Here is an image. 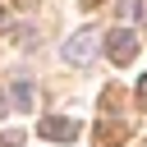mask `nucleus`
<instances>
[{"mask_svg": "<svg viewBox=\"0 0 147 147\" xmlns=\"http://www.w3.org/2000/svg\"><path fill=\"white\" fill-rule=\"evenodd\" d=\"M138 106H142V110H147V74H142V78H138Z\"/></svg>", "mask_w": 147, "mask_h": 147, "instance_id": "0eeeda50", "label": "nucleus"}, {"mask_svg": "<svg viewBox=\"0 0 147 147\" xmlns=\"http://www.w3.org/2000/svg\"><path fill=\"white\" fill-rule=\"evenodd\" d=\"M96 46H101V32H96V28H78V32L64 41V60L83 69V64H92V60H96Z\"/></svg>", "mask_w": 147, "mask_h": 147, "instance_id": "f257e3e1", "label": "nucleus"}, {"mask_svg": "<svg viewBox=\"0 0 147 147\" xmlns=\"http://www.w3.org/2000/svg\"><path fill=\"white\" fill-rule=\"evenodd\" d=\"M9 101H14L18 110H32V83H14V92H9Z\"/></svg>", "mask_w": 147, "mask_h": 147, "instance_id": "39448f33", "label": "nucleus"}, {"mask_svg": "<svg viewBox=\"0 0 147 147\" xmlns=\"http://www.w3.org/2000/svg\"><path fill=\"white\" fill-rule=\"evenodd\" d=\"M83 5H87V9H96V5H101V0H83Z\"/></svg>", "mask_w": 147, "mask_h": 147, "instance_id": "6e6552de", "label": "nucleus"}, {"mask_svg": "<svg viewBox=\"0 0 147 147\" xmlns=\"http://www.w3.org/2000/svg\"><path fill=\"white\" fill-rule=\"evenodd\" d=\"M37 133L51 138V142H74V138H78V119H69V115H46V119H37Z\"/></svg>", "mask_w": 147, "mask_h": 147, "instance_id": "7ed1b4c3", "label": "nucleus"}, {"mask_svg": "<svg viewBox=\"0 0 147 147\" xmlns=\"http://www.w3.org/2000/svg\"><path fill=\"white\" fill-rule=\"evenodd\" d=\"M124 133H129L124 124H110V119H101V124H96V142H101V147H110V142H124Z\"/></svg>", "mask_w": 147, "mask_h": 147, "instance_id": "20e7f679", "label": "nucleus"}, {"mask_svg": "<svg viewBox=\"0 0 147 147\" xmlns=\"http://www.w3.org/2000/svg\"><path fill=\"white\" fill-rule=\"evenodd\" d=\"M0 147H23V133H18V129H5V133H0Z\"/></svg>", "mask_w": 147, "mask_h": 147, "instance_id": "423d86ee", "label": "nucleus"}, {"mask_svg": "<svg viewBox=\"0 0 147 147\" xmlns=\"http://www.w3.org/2000/svg\"><path fill=\"white\" fill-rule=\"evenodd\" d=\"M0 110H5V92H0Z\"/></svg>", "mask_w": 147, "mask_h": 147, "instance_id": "1a4fd4ad", "label": "nucleus"}, {"mask_svg": "<svg viewBox=\"0 0 147 147\" xmlns=\"http://www.w3.org/2000/svg\"><path fill=\"white\" fill-rule=\"evenodd\" d=\"M101 46H106L110 64H133V60H138V37H133L129 28H110V32L101 37Z\"/></svg>", "mask_w": 147, "mask_h": 147, "instance_id": "f03ea898", "label": "nucleus"}]
</instances>
